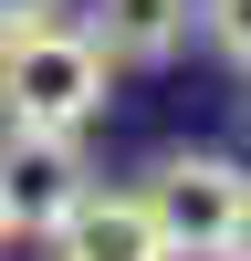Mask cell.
Here are the masks:
<instances>
[{
    "label": "cell",
    "mask_w": 251,
    "mask_h": 261,
    "mask_svg": "<svg viewBox=\"0 0 251 261\" xmlns=\"http://www.w3.org/2000/svg\"><path fill=\"white\" fill-rule=\"evenodd\" d=\"M53 261H167V230L146 209V188H84L63 209V230H42Z\"/></svg>",
    "instance_id": "277c9868"
},
{
    "label": "cell",
    "mask_w": 251,
    "mask_h": 261,
    "mask_svg": "<svg viewBox=\"0 0 251 261\" xmlns=\"http://www.w3.org/2000/svg\"><path fill=\"white\" fill-rule=\"evenodd\" d=\"M146 209L167 230V261H230L251 241V178L209 146H178V157L146 167Z\"/></svg>",
    "instance_id": "7a4b0ae2"
},
{
    "label": "cell",
    "mask_w": 251,
    "mask_h": 261,
    "mask_svg": "<svg viewBox=\"0 0 251 261\" xmlns=\"http://www.w3.org/2000/svg\"><path fill=\"white\" fill-rule=\"evenodd\" d=\"M42 11H63V0H0V32L11 21H42Z\"/></svg>",
    "instance_id": "52a82bcc"
},
{
    "label": "cell",
    "mask_w": 251,
    "mask_h": 261,
    "mask_svg": "<svg viewBox=\"0 0 251 261\" xmlns=\"http://www.w3.org/2000/svg\"><path fill=\"white\" fill-rule=\"evenodd\" d=\"M105 73L115 63L94 53L84 21H63V11L11 21L0 32V125H63V136H84L105 115Z\"/></svg>",
    "instance_id": "6da1fadb"
},
{
    "label": "cell",
    "mask_w": 251,
    "mask_h": 261,
    "mask_svg": "<svg viewBox=\"0 0 251 261\" xmlns=\"http://www.w3.org/2000/svg\"><path fill=\"white\" fill-rule=\"evenodd\" d=\"M0 251H11V199H0Z\"/></svg>",
    "instance_id": "ba28073f"
},
{
    "label": "cell",
    "mask_w": 251,
    "mask_h": 261,
    "mask_svg": "<svg viewBox=\"0 0 251 261\" xmlns=\"http://www.w3.org/2000/svg\"><path fill=\"white\" fill-rule=\"evenodd\" d=\"M84 188H94L84 136H63V125H0V199H11V241L63 230V209H73Z\"/></svg>",
    "instance_id": "3957f363"
},
{
    "label": "cell",
    "mask_w": 251,
    "mask_h": 261,
    "mask_svg": "<svg viewBox=\"0 0 251 261\" xmlns=\"http://www.w3.org/2000/svg\"><path fill=\"white\" fill-rule=\"evenodd\" d=\"M199 32L220 42V53L241 63V73H251V0H199Z\"/></svg>",
    "instance_id": "8992f818"
},
{
    "label": "cell",
    "mask_w": 251,
    "mask_h": 261,
    "mask_svg": "<svg viewBox=\"0 0 251 261\" xmlns=\"http://www.w3.org/2000/svg\"><path fill=\"white\" fill-rule=\"evenodd\" d=\"M84 32H94V53H105V63L157 73V63H178V53H188L199 0H84Z\"/></svg>",
    "instance_id": "5b68a950"
},
{
    "label": "cell",
    "mask_w": 251,
    "mask_h": 261,
    "mask_svg": "<svg viewBox=\"0 0 251 261\" xmlns=\"http://www.w3.org/2000/svg\"><path fill=\"white\" fill-rule=\"evenodd\" d=\"M230 261H251V241H241V251H230Z\"/></svg>",
    "instance_id": "9c48e42d"
}]
</instances>
